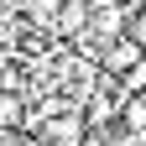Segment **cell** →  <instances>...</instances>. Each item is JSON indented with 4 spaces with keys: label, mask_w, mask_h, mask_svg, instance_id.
I'll return each instance as SVG.
<instances>
[{
    "label": "cell",
    "mask_w": 146,
    "mask_h": 146,
    "mask_svg": "<svg viewBox=\"0 0 146 146\" xmlns=\"http://www.w3.org/2000/svg\"><path fill=\"white\" fill-rule=\"evenodd\" d=\"M141 58H146V47L136 42V36H120V42L104 47V73H110V78H120L125 68H141Z\"/></svg>",
    "instance_id": "obj_1"
},
{
    "label": "cell",
    "mask_w": 146,
    "mask_h": 146,
    "mask_svg": "<svg viewBox=\"0 0 146 146\" xmlns=\"http://www.w3.org/2000/svg\"><path fill=\"white\" fill-rule=\"evenodd\" d=\"M16 125H26L21 99H16V94H0V131H16Z\"/></svg>",
    "instance_id": "obj_3"
},
{
    "label": "cell",
    "mask_w": 146,
    "mask_h": 146,
    "mask_svg": "<svg viewBox=\"0 0 146 146\" xmlns=\"http://www.w3.org/2000/svg\"><path fill=\"white\" fill-rule=\"evenodd\" d=\"M131 36H136V42H141V47H146V11H141V16H136V21H131Z\"/></svg>",
    "instance_id": "obj_6"
},
{
    "label": "cell",
    "mask_w": 146,
    "mask_h": 146,
    "mask_svg": "<svg viewBox=\"0 0 146 146\" xmlns=\"http://www.w3.org/2000/svg\"><path fill=\"white\" fill-rule=\"evenodd\" d=\"M84 141V115H58L42 125V146H78Z\"/></svg>",
    "instance_id": "obj_2"
},
{
    "label": "cell",
    "mask_w": 146,
    "mask_h": 146,
    "mask_svg": "<svg viewBox=\"0 0 146 146\" xmlns=\"http://www.w3.org/2000/svg\"><path fill=\"white\" fill-rule=\"evenodd\" d=\"M58 26H63V31L89 26V5H84V0H68V5H63V16H58Z\"/></svg>",
    "instance_id": "obj_4"
},
{
    "label": "cell",
    "mask_w": 146,
    "mask_h": 146,
    "mask_svg": "<svg viewBox=\"0 0 146 146\" xmlns=\"http://www.w3.org/2000/svg\"><path fill=\"white\" fill-rule=\"evenodd\" d=\"M125 125H131V131H146V99H131V104H125Z\"/></svg>",
    "instance_id": "obj_5"
}]
</instances>
